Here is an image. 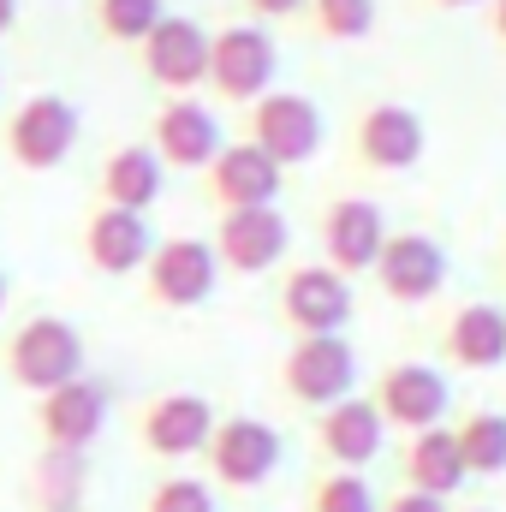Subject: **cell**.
Returning <instances> with one entry per match:
<instances>
[{
  "instance_id": "cell-1",
  "label": "cell",
  "mask_w": 506,
  "mask_h": 512,
  "mask_svg": "<svg viewBox=\"0 0 506 512\" xmlns=\"http://www.w3.org/2000/svg\"><path fill=\"white\" fill-rule=\"evenodd\" d=\"M6 376L18 387H30L36 399L66 382H78L84 376V334L66 316H30L6 340Z\"/></svg>"
},
{
  "instance_id": "cell-2",
  "label": "cell",
  "mask_w": 506,
  "mask_h": 512,
  "mask_svg": "<svg viewBox=\"0 0 506 512\" xmlns=\"http://www.w3.org/2000/svg\"><path fill=\"white\" fill-rule=\"evenodd\" d=\"M280 387L310 411H328L334 399H352V387H358L352 340L346 334H298L286 364H280Z\"/></svg>"
},
{
  "instance_id": "cell-3",
  "label": "cell",
  "mask_w": 506,
  "mask_h": 512,
  "mask_svg": "<svg viewBox=\"0 0 506 512\" xmlns=\"http://www.w3.org/2000/svg\"><path fill=\"white\" fill-rule=\"evenodd\" d=\"M274 66H280V54L262 24H227L209 36V84L227 102H245V108L262 102L274 90Z\"/></svg>"
},
{
  "instance_id": "cell-4",
  "label": "cell",
  "mask_w": 506,
  "mask_h": 512,
  "mask_svg": "<svg viewBox=\"0 0 506 512\" xmlns=\"http://www.w3.org/2000/svg\"><path fill=\"white\" fill-rule=\"evenodd\" d=\"M251 143L262 155H274L280 167H304L322 155L328 143V120L310 96L298 90H268L262 102H251Z\"/></svg>"
},
{
  "instance_id": "cell-5",
  "label": "cell",
  "mask_w": 506,
  "mask_h": 512,
  "mask_svg": "<svg viewBox=\"0 0 506 512\" xmlns=\"http://www.w3.org/2000/svg\"><path fill=\"white\" fill-rule=\"evenodd\" d=\"M72 149H78V108L66 96H30V102L12 108V120H6V155L18 167L48 173Z\"/></svg>"
},
{
  "instance_id": "cell-6",
  "label": "cell",
  "mask_w": 506,
  "mask_h": 512,
  "mask_svg": "<svg viewBox=\"0 0 506 512\" xmlns=\"http://www.w3.org/2000/svg\"><path fill=\"white\" fill-rule=\"evenodd\" d=\"M215 483L227 489H262L274 471H280V429L262 423V417H221L209 447H203Z\"/></svg>"
},
{
  "instance_id": "cell-7",
  "label": "cell",
  "mask_w": 506,
  "mask_h": 512,
  "mask_svg": "<svg viewBox=\"0 0 506 512\" xmlns=\"http://www.w3.org/2000/svg\"><path fill=\"white\" fill-rule=\"evenodd\" d=\"M149 149L161 155V167H185V173H209V161L227 149L221 120L209 102L197 96H167L155 108V126H149Z\"/></svg>"
},
{
  "instance_id": "cell-8",
  "label": "cell",
  "mask_w": 506,
  "mask_h": 512,
  "mask_svg": "<svg viewBox=\"0 0 506 512\" xmlns=\"http://www.w3.org/2000/svg\"><path fill=\"white\" fill-rule=\"evenodd\" d=\"M280 316L292 334H340L352 322V280L328 262H304L280 280Z\"/></svg>"
},
{
  "instance_id": "cell-9",
  "label": "cell",
  "mask_w": 506,
  "mask_h": 512,
  "mask_svg": "<svg viewBox=\"0 0 506 512\" xmlns=\"http://www.w3.org/2000/svg\"><path fill=\"white\" fill-rule=\"evenodd\" d=\"M215 280H221V256H215V245H203V239H161L149 251V262H143V286L167 310L203 304L215 292Z\"/></svg>"
},
{
  "instance_id": "cell-10",
  "label": "cell",
  "mask_w": 506,
  "mask_h": 512,
  "mask_svg": "<svg viewBox=\"0 0 506 512\" xmlns=\"http://www.w3.org/2000/svg\"><path fill=\"white\" fill-rule=\"evenodd\" d=\"M137 48H143L149 84H161V90H173V96H191L197 84H209V30H203L197 18L167 12Z\"/></svg>"
},
{
  "instance_id": "cell-11",
  "label": "cell",
  "mask_w": 506,
  "mask_h": 512,
  "mask_svg": "<svg viewBox=\"0 0 506 512\" xmlns=\"http://www.w3.org/2000/svg\"><path fill=\"white\" fill-rule=\"evenodd\" d=\"M447 405H453V387H447V376L435 364H387L381 370L376 411L387 429H405V435L435 429L447 417Z\"/></svg>"
},
{
  "instance_id": "cell-12",
  "label": "cell",
  "mask_w": 506,
  "mask_h": 512,
  "mask_svg": "<svg viewBox=\"0 0 506 512\" xmlns=\"http://www.w3.org/2000/svg\"><path fill=\"white\" fill-rule=\"evenodd\" d=\"M352 149H358V161H364L370 173H405V167H417L423 149H429L423 114L405 108V102H376V108L358 114Z\"/></svg>"
},
{
  "instance_id": "cell-13",
  "label": "cell",
  "mask_w": 506,
  "mask_h": 512,
  "mask_svg": "<svg viewBox=\"0 0 506 512\" xmlns=\"http://www.w3.org/2000/svg\"><path fill=\"white\" fill-rule=\"evenodd\" d=\"M215 423H221V417H215V405H209L203 393H161V399L143 405L137 441H143V453H155V459H191V453L209 447Z\"/></svg>"
},
{
  "instance_id": "cell-14",
  "label": "cell",
  "mask_w": 506,
  "mask_h": 512,
  "mask_svg": "<svg viewBox=\"0 0 506 512\" xmlns=\"http://www.w3.org/2000/svg\"><path fill=\"white\" fill-rule=\"evenodd\" d=\"M381 245H387V215H381V203H370V197H334V203L322 209V256H328V268H340L346 280H352V274H370Z\"/></svg>"
},
{
  "instance_id": "cell-15",
  "label": "cell",
  "mask_w": 506,
  "mask_h": 512,
  "mask_svg": "<svg viewBox=\"0 0 506 512\" xmlns=\"http://www.w3.org/2000/svg\"><path fill=\"white\" fill-rule=\"evenodd\" d=\"M376 274L393 304H429L447 286V251L429 233H387V245L376 256Z\"/></svg>"
},
{
  "instance_id": "cell-16",
  "label": "cell",
  "mask_w": 506,
  "mask_h": 512,
  "mask_svg": "<svg viewBox=\"0 0 506 512\" xmlns=\"http://www.w3.org/2000/svg\"><path fill=\"white\" fill-rule=\"evenodd\" d=\"M286 239H292V227H286L280 209H221L215 256L233 274H268L286 256Z\"/></svg>"
},
{
  "instance_id": "cell-17",
  "label": "cell",
  "mask_w": 506,
  "mask_h": 512,
  "mask_svg": "<svg viewBox=\"0 0 506 512\" xmlns=\"http://www.w3.org/2000/svg\"><path fill=\"white\" fill-rule=\"evenodd\" d=\"M280 185H286V167L274 155H262L251 137L245 143H227L209 161V197L221 209H274Z\"/></svg>"
},
{
  "instance_id": "cell-18",
  "label": "cell",
  "mask_w": 506,
  "mask_h": 512,
  "mask_svg": "<svg viewBox=\"0 0 506 512\" xmlns=\"http://www.w3.org/2000/svg\"><path fill=\"white\" fill-rule=\"evenodd\" d=\"M108 423V387L78 376V382L54 387L36 399V429H42V447H78L90 453V441L102 435Z\"/></svg>"
},
{
  "instance_id": "cell-19",
  "label": "cell",
  "mask_w": 506,
  "mask_h": 512,
  "mask_svg": "<svg viewBox=\"0 0 506 512\" xmlns=\"http://www.w3.org/2000/svg\"><path fill=\"white\" fill-rule=\"evenodd\" d=\"M381 435H387V423H381L376 399H334L328 411H316V447L340 471H364L381 453Z\"/></svg>"
},
{
  "instance_id": "cell-20",
  "label": "cell",
  "mask_w": 506,
  "mask_h": 512,
  "mask_svg": "<svg viewBox=\"0 0 506 512\" xmlns=\"http://www.w3.org/2000/svg\"><path fill=\"white\" fill-rule=\"evenodd\" d=\"M155 251V227H149V215H137V209H96L90 221H84V256H90V268H102V274H137L143 262Z\"/></svg>"
},
{
  "instance_id": "cell-21",
  "label": "cell",
  "mask_w": 506,
  "mask_h": 512,
  "mask_svg": "<svg viewBox=\"0 0 506 512\" xmlns=\"http://www.w3.org/2000/svg\"><path fill=\"white\" fill-rule=\"evenodd\" d=\"M399 471H405V489H417V495H435V501H447V495H459L465 489V453H459V435L453 429H417L411 441H405V453H399Z\"/></svg>"
},
{
  "instance_id": "cell-22",
  "label": "cell",
  "mask_w": 506,
  "mask_h": 512,
  "mask_svg": "<svg viewBox=\"0 0 506 512\" xmlns=\"http://www.w3.org/2000/svg\"><path fill=\"white\" fill-rule=\"evenodd\" d=\"M441 352L459 370H501L506 364V310L501 304H459L441 328Z\"/></svg>"
},
{
  "instance_id": "cell-23",
  "label": "cell",
  "mask_w": 506,
  "mask_h": 512,
  "mask_svg": "<svg viewBox=\"0 0 506 512\" xmlns=\"http://www.w3.org/2000/svg\"><path fill=\"white\" fill-rule=\"evenodd\" d=\"M161 197V155L149 143H120L108 161H102V203L108 209H137L149 215Z\"/></svg>"
},
{
  "instance_id": "cell-24",
  "label": "cell",
  "mask_w": 506,
  "mask_h": 512,
  "mask_svg": "<svg viewBox=\"0 0 506 512\" xmlns=\"http://www.w3.org/2000/svg\"><path fill=\"white\" fill-rule=\"evenodd\" d=\"M90 489V459L78 447H42V459L30 465V501L42 512H84Z\"/></svg>"
},
{
  "instance_id": "cell-25",
  "label": "cell",
  "mask_w": 506,
  "mask_h": 512,
  "mask_svg": "<svg viewBox=\"0 0 506 512\" xmlns=\"http://www.w3.org/2000/svg\"><path fill=\"white\" fill-rule=\"evenodd\" d=\"M453 435H459L471 477H501L506 471V411H471Z\"/></svg>"
},
{
  "instance_id": "cell-26",
  "label": "cell",
  "mask_w": 506,
  "mask_h": 512,
  "mask_svg": "<svg viewBox=\"0 0 506 512\" xmlns=\"http://www.w3.org/2000/svg\"><path fill=\"white\" fill-rule=\"evenodd\" d=\"M161 18H167L161 0H96V30L108 42H143Z\"/></svg>"
},
{
  "instance_id": "cell-27",
  "label": "cell",
  "mask_w": 506,
  "mask_h": 512,
  "mask_svg": "<svg viewBox=\"0 0 506 512\" xmlns=\"http://www.w3.org/2000/svg\"><path fill=\"white\" fill-rule=\"evenodd\" d=\"M310 18L328 42H364L376 30V0H310Z\"/></svg>"
},
{
  "instance_id": "cell-28",
  "label": "cell",
  "mask_w": 506,
  "mask_h": 512,
  "mask_svg": "<svg viewBox=\"0 0 506 512\" xmlns=\"http://www.w3.org/2000/svg\"><path fill=\"white\" fill-rule=\"evenodd\" d=\"M310 512H381V507H376V489L358 471H328L310 489Z\"/></svg>"
},
{
  "instance_id": "cell-29",
  "label": "cell",
  "mask_w": 506,
  "mask_h": 512,
  "mask_svg": "<svg viewBox=\"0 0 506 512\" xmlns=\"http://www.w3.org/2000/svg\"><path fill=\"white\" fill-rule=\"evenodd\" d=\"M143 512H215V495H209V483H197V477H161V483L149 489V507Z\"/></svg>"
},
{
  "instance_id": "cell-30",
  "label": "cell",
  "mask_w": 506,
  "mask_h": 512,
  "mask_svg": "<svg viewBox=\"0 0 506 512\" xmlns=\"http://www.w3.org/2000/svg\"><path fill=\"white\" fill-rule=\"evenodd\" d=\"M381 512H447V501H435V495H417V489H405V495H393Z\"/></svg>"
},
{
  "instance_id": "cell-31",
  "label": "cell",
  "mask_w": 506,
  "mask_h": 512,
  "mask_svg": "<svg viewBox=\"0 0 506 512\" xmlns=\"http://www.w3.org/2000/svg\"><path fill=\"white\" fill-rule=\"evenodd\" d=\"M256 18H298V12H310V0H245Z\"/></svg>"
},
{
  "instance_id": "cell-32",
  "label": "cell",
  "mask_w": 506,
  "mask_h": 512,
  "mask_svg": "<svg viewBox=\"0 0 506 512\" xmlns=\"http://www.w3.org/2000/svg\"><path fill=\"white\" fill-rule=\"evenodd\" d=\"M489 24H495V36L506 42V0H489Z\"/></svg>"
},
{
  "instance_id": "cell-33",
  "label": "cell",
  "mask_w": 506,
  "mask_h": 512,
  "mask_svg": "<svg viewBox=\"0 0 506 512\" xmlns=\"http://www.w3.org/2000/svg\"><path fill=\"white\" fill-rule=\"evenodd\" d=\"M12 24H18V0H0V36H6Z\"/></svg>"
},
{
  "instance_id": "cell-34",
  "label": "cell",
  "mask_w": 506,
  "mask_h": 512,
  "mask_svg": "<svg viewBox=\"0 0 506 512\" xmlns=\"http://www.w3.org/2000/svg\"><path fill=\"white\" fill-rule=\"evenodd\" d=\"M435 6H477V0H435Z\"/></svg>"
},
{
  "instance_id": "cell-35",
  "label": "cell",
  "mask_w": 506,
  "mask_h": 512,
  "mask_svg": "<svg viewBox=\"0 0 506 512\" xmlns=\"http://www.w3.org/2000/svg\"><path fill=\"white\" fill-rule=\"evenodd\" d=\"M0 310H6V274H0Z\"/></svg>"
},
{
  "instance_id": "cell-36",
  "label": "cell",
  "mask_w": 506,
  "mask_h": 512,
  "mask_svg": "<svg viewBox=\"0 0 506 512\" xmlns=\"http://www.w3.org/2000/svg\"><path fill=\"white\" fill-rule=\"evenodd\" d=\"M459 512H489V507H459Z\"/></svg>"
}]
</instances>
